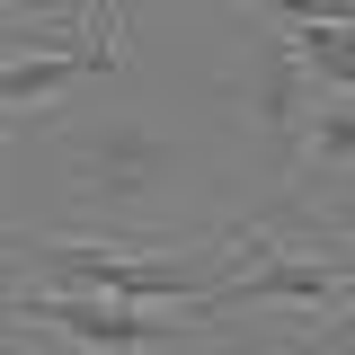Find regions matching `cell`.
I'll use <instances>...</instances> for the list:
<instances>
[{
    "mask_svg": "<svg viewBox=\"0 0 355 355\" xmlns=\"http://www.w3.org/2000/svg\"><path fill=\"white\" fill-rule=\"evenodd\" d=\"M62 187L89 222H160L187 187V142L151 116H80L62 133Z\"/></svg>",
    "mask_w": 355,
    "mask_h": 355,
    "instance_id": "cell-1",
    "label": "cell"
},
{
    "mask_svg": "<svg viewBox=\"0 0 355 355\" xmlns=\"http://www.w3.org/2000/svg\"><path fill=\"white\" fill-rule=\"evenodd\" d=\"M9 338H62L89 355H133V347H178V338H205L196 311H133V302H80V293H9L0 302Z\"/></svg>",
    "mask_w": 355,
    "mask_h": 355,
    "instance_id": "cell-2",
    "label": "cell"
},
{
    "mask_svg": "<svg viewBox=\"0 0 355 355\" xmlns=\"http://www.w3.org/2000/svg\"><path fill=\"white\" fill-rule=\"evenodd\" d=\"M222 311H329V320H347V258H302V249H275L266 266L231 275L214 302H196V320L214 329Z\"/></svg>",
    "mask_w": 355,
    "mask_h": 355,
    "instance_id": "cell-3",
    "label": "cell"
},
{
    "mask_svg": "<svg viewBox=\"0 0 355 355\" xmlns=\"http://www.w3.org/2000/svg\"><path fill=\"white\" fill-rule=\"evenodd\" d=\"M107 62H125V9H107L80 53H9V62H0V116L44 107V98H71V89H80L89 71H107Z\"/></svg>",
    "mask_w": 355,
    "mask_h": 355,
    "instance_id": "cell-4",
    "label": "cell"
},
{
    "mask_svg": "<svg viewBox=\"0 0 355 355\" xmlns=\"http://www.w3.org/2000/svg\"><path fill=\"white\" fill-rule=\"evenodd\" d=\"M240 98H249V116H258L275 142H302V125H311V107H320V89L284 62V44L275 36H258L249 44V71H240Z\"/></svg>",
    "mask_w": 355,
    "mask_h": 355,
    "instance_id": "cell-5",
    "label": "cell"
},
{
    "mask_svg": "<svg viewBox=\"0 0 355 355\" xmlns=\"http://www.w3.org/2000/svg\"><path fill=\"white\" fill-rule=\"evenodd\" d=\"M266 27H284V62L302 71L311 89H329V98H347V80H355V27H347V9H329V18H311V9H275Z\"/></svg>",
    "mask_w": 355,
    "mask_h": 355,
    "instance_id": "cell-6",
    "label": "cell"
},
{
    "mask_svg": "<svg viewBox=\"0 0 355 355\" xmlns=\"http://www.w3.org/2000/svg\"><path fill=\"white\" fill-rule=\"evenodd\" d=\"M9 125H18V116H0V142H9Z\"/></svg>",
    "mask_w": 355,
    "mask_h": 355,
    "instance_id": "cell-7",
    "label": "cell"
},
{
    "mask_svg": "<svg viewBox=\"0 0 355 355\" xmlns=\"http://www.w3.org/2000/svg\"><path fill=\"white\" fill-rule=\"evenodd\" d=\"M302 355H320V347H302Z\"/></svg>",
    "mask_w": 355,
    "mask_h": 355,
    "instance_id": "cell-8",
    "label": "cell"
}]
</instances>
